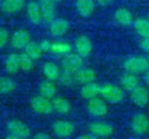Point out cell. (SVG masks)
Returning a JSON list of instances; mask_svg holds the SVG:
<instances>
[{
	"label": "cell",
	"instance_id": "1",
	"mask_svg": "<svg viewBox=\"0 0 149 139\" xmlns=\"http://www.w3.org/2000/svg\"><path fill=\"white\" fill-rule=\"evenodd\" d=\"M6 127L9 133V135L6 137L7 138H29L31 135V131L30 127L25 123L18 119L9 121Z\"/></svg>",
	"mask_w": 149,
	"mask_h": 139
},
{
	"label": "cell",
	"instance_id": "2",
	"mask_svg": "<svg viewBox=\"0 0 149 139\" xmlns=\"http://www.w3.org/2000/svg\"><path fill=\"white\" fill-rule=\"evenodd\" d=\"M100 96L110 104H119L124 98V91L117 85L105 84L100 86Z\"/></svg>",
	"mask_w": 149,
	"mask_h": 139
},
{
	"label": "cell",
	"instance_id": "3",
	"mask_svg": "<svg viewBox=\"0 0 149 139\" xmlns=\"http://www.w3.org/2000/svg\"><path fill=\"white\" fill-rule=\"evenodd\" d=\"M124 68L127 72L134 74H142L148 71L149 63L148 58L143 57H131L124 62Z\"/></svg>",
	"mask_w": 149,
	"mask_h": 139
},
{
	"label": "cell",
	"instance_id": "4",
	"mask_svg": "<svg viewBox=\"0 0 149 139\" xmlns=\"http://www.w3.org/2000/svg\"><path fill=\"white\" fill-rule=\"evenodd\" d=\"M61 66L64 71L74 74L83 66V57L77 54L68 53L61 60Z\"/></svg>",
	"mask_w": 149,
	"mask_h": 139
},
{
	"label": "cell",
	"instance_id": "5",
	"mask_svg": "<svg viewBox=\"0 0 149 139\" xmlns=\"http://www.w3.org/2000/svg\"><path fill=\"white\" fill-rule=\"evenodd\" d=\"M30 104L31 109L36 113L40 115H49L53 111L52 103L50 99L42 97L41 95L33 97L31 99Z\"/></svg>",
	"mask_w": 149,
	"mask_h": 139
},
{
	"label": "cell",
	"instance_id": "6",
	"mask_svg": "<svg viewBox=\"0 0 149 139\" xmlns=\"http://www.w3.org/2000/svg\"><path fill=\"white\" fill-rule=\"evenodd\" d=\"M31 41L30 32L24 29H19L13 32L10 37V43L11 46L17 50L24 49V47Z\"/></svg>",
	"mask_w": 149,
	"mask_h": 139
},
{
	"label": "cell",
	"instance_id": "7",
	"mask_svg": "<svg viewBox=\"0 0 149 139\" xmlns=\"http://www.w3.org/2000/svg\"><path fill=\"white\" fill-rule=\"evenodd\" d=\"M89 131L95 138H109L113 133V128L110 124L100 121L91 123Z\"/></svg>",
	"mask_w": 149,
	"mask_h": 139
},
{
	"label": "cell",
	"instance_id": "8",
	"mask_svg": "<svg viewBox=\"0 0 149 139\" xmlns=\"http://www.w3.org/2000/svg\"><path fill=\"white\" fill-rule=\"evenodd\" d=\"M131 129L137 135H143L149 130V118L144 113H137L131 121Z\"/></svg>",
	"mask_w": 149,
	"mask_h": 139
},
{
	"label": "cell",
	"instance_id": "9",
	"mask_svg": "<svg viewBox=\"0 0 149 139\" xmlns=\"http://www.w3.org/2000/svg\"><path fill=\"white\" fill-rule=\"evenodd\" d=\"M52 132L58 138H68L74 132V125L70 121L58 120L52 124Z\"/></svg>",
	"mask_w": 149,
	"mask_h": 139
},
{
	"label": "cell",
	"instance_id": "10",
	"mask_svg": "<svg viewBox=\"0 0 149 139\" xmlns=\"http://www.w3.org/2000/svg\"><path fill=\"white\" fill-rule=\"evenodd\" d=\"M107 105L101 98H94L88 100L87 111L93 117H103L107 113Z\"/></svg>",
	"mask_w": 149,
	"mask_h": 139
},
{
	"label": "cell",
	"instance_id": "11",
	"mask_svg": "<svg viewBox=\"0 0 149 139\" xmlns=\"http://www.w3.org/2000/svg\"><path fill=\"white\" fill-rule=\"evenodd\" d=\"M38 2L42 11L43 20L50 23L56 18V3L53 0H38Z\"/></svg>",
	"mask_w": 149,
	"mask_h": 139
},
{
	"label": "cell",
	"instance_id": "12",
	"mask_svg": "<svg viewBox=\"0 0 149 139\" xmlns=\"http://www.w3.org/2000/svg\"><path fill=\"white\" fill-rule=\"evenodd\" d=\"M130 92H131L130 94L131 100L137 106L143 107L148 104L149 92L146 87L139 85Z\"/></svg>",
	"mask_w": 149,
	"mask_h": 139
},
{
	"label": "cell",
	"instance_id": "13",
	"mask_svg": "<svg viewBox=\"0 0 149 139\" xmlns=\"http://www.w3.org/2000/svg\"><path fill=\"white\" fill-rule=\"evenodd\" d=\"M25 7H26V15L30 22L36 25L39 24L43 20V15L38 2L30 1Z\"/></svg>",
	"mask_w": 149,
	"mask_h": 139
},
{
	"label": "cell",
	"instance_id": "14",
	"mask_svg": "<svg viewBox=\"0 0 149 139\" xmlns=\"http://www.w3.org/2000/svg\"><path fill=\"white\" fill-rule=\"evenodd\" d=\"M70 29V24L67 20L64 18H54L50 22V32L53 37H62L67 33Z\"/></svg>",
	"mask_w": 149,
	"mask_h": 139
},
{
	"label": "cell",
	"instance_id": "15",
	"mask_svg": "<svg viewBox=\"0 0 149 139\" xmlns=\"http://www.w3.org/2000/svg\"><path fill=\"white\" fill-rule=\"evenodd\" d=\"M26 6V0H2L1 10L9 15L16 14Z\"/></svg>",
	"mask_w": 149,
	"mask_h": 139
},
{
	"label": "cell",
	"instance_id": "16",
	"mask_svg": "<svg viewBox=\"0 0 149 139\" xmlns=\"http://www.w3.org/2000/svg\"><path fill=\"white\" fill-rule=\"evenodd\" d=\"M75 49L77 53L83 58L88 57L93 50V44L86 36H80L75 41Z\"/></svg>",
	"mask_w": 149,
	"mask_h": 139
},
{
	"label": "cell",
	"instance_id": "17",
	"mask_svg": "<svg viewBox=\"0 0 149 139\" xmlns=\"http://www.w3.org/2000/svg\"><path fill=\"white\" fill-rule=\"evenodd\" d=\"M75 83L79 84H86L93 82L96 77V73L93 70L90 68H81L74 74Z\"/></svg>",
	"mask_w": 149,
	"mask_h": 139
},
{
	"label": "cell",
	"instance_id": "18",
	"mask_svg": "<svg viewBox=\"0 0 149 139\" xmlns=\"http://www.w3.org/2000/svg\"><path fill=\"white\" fill-rule=\"evenodd\" d=\"M80 95L86 100L97 98L100 95V85L93 82L83 84L80 89Z\"/></svg>",
	"mask_w": 149,
	"mask_h": 139
},
{
	"label": "cell",
	"instance_id": "19",
	"mask_svg": "<svg viewBox=\"0 0 149 139\" xmlns=\"http://www.w3.org/2000/svg\"><path fill=\"white\" fill-rule=\"evenodd\" d=\"M75 6L77 12L82 17H90L95 9V3L93 0H77Z\"/></svg>",
	"mask_w": 149,
	"mask_h": 139
},
{
	"label": "cell",
	"instance_id": "20",
	"mask_svg": "<svg viewBox=\"0 0 149 139\" xmlns=\"http://www.w3.org/2000/svg\"><path fill=\"white\" fill-rule=\"evenodd\" d=\"M4 70L10 75H15L20 71L19 54L10 53L7 56L4 61Z\"/></svg>",
	"mask_w": 149,
	"mask_h": 139
},
{
	"label": "cell",
	"instance_id": "21",
	"mask_svg": "<svg viewBox=\"0 0 149 139\" xmlns=\"http://www.w3.org/2000/svg\"><path fill=\"white\" fill-rule=\"evenodd\" d=\"M38 92L39 95L42 97H45L48 99H52L55 98L56 92H57V87L53 81L45 79L42 81L38 86Z\"/></svg>",
	"mask_w": 149,
	"mask_h": 139
},
{
	"label": "cell",
	"instance_id": "22",
	"mask_svg": "<svg viewBox=\"0 0 149 139\" xmlns=\"http://www.w3.org/2000/svg\"><path fill=\"white\" fill-rule=\"evenodd\" d=\"M114 18L118 24L123 26H129L134 24V16L132 12L126 8H120L114 13Z\"/></svg>",
	"mask_w": 149,
	"mask_h": 139
},
{
	"label": "cell",
	"instance_id": "23",
	"mask_svg": "<svg viewBox=\"0 0 149 139\" xmlns=\"http://www.w3.org/2000/svg\"><path fill=\"white\" fill-rule=\"evenodd\" d=\"M53 111H55L57 113L60 115H66L70 113L72 110L71 103L65 98L62 97H57L53 98V100L52 101Z\"/></svg>",
	"mask_w": 149,
	"mask_h": 139
},
{
	"label": "cell",
	"instance_id": "24",
	"mask_svg": "<svg viewBox=\"0 0 149 139\" xmlns=\"http://www.w3.org/2000/svg\"><path fill=\"white\" fill-rule=\"evenodd\" d=\"M139 84L140 80L136 74L127 71V73L123 74L120 77V84L126 91H133L137 86H139Z\"/></svg>",
	"mask_w": 149,
	"mask_h": 139
},
{
	"label": "cell",
	"instance_id": "25",
	"mask_svg": "<svg viewBox=\"0 0 149 139\" xmlns=\"http://www.w3.org/2000/svg\"><path fill=\"white\" fill-rule=\"evenodd\" d=\"M43 74L45 77L46 79L51 81H57L60 75V70L58 66L52 63V62H47L43 66Z\"/></svg>",
	"mask_w": 149,
	"mask_h": 139
},
{
	"label": "cell",
	"instance_id": "26",
	"mask_svg": "<svg viewBox=\"0 0 149 139\" xmlns=\"http://www.w3.org/2000/svg\"><path fill=\"white\" fill-rule=\"evenodd\" d=\"M134 27L138 35L142 37H149V20L148 18H137L134 21Z\"/></svg>",
	"mask_w": 149,
	"mask_h": 139
},
{
	"label": "cell",
	"instance_id": "27",
	"mask_svg": "<svg viewBox=\"0 0 149 139\" xmlns=\"http://www.w3.org/2000/svg\"><path fill=\"white\" fill-rule=\"evenodd\" d=\"M17 89L16 82L8 77L0 76V95H6L13 92Z\"/></svg>",
	"mask_w": 149,
	"mask_h": 139
},
{
	"label": "cell",
	"instance_id": "28",
	"mask_svg": "<svg viewBox=\"0 0 149 139\" xmlns=\"http://www.w3.org/2000/svg\"><path fill=\"white\" fill-rule=\"evenodd\" d=\"M24 52L31 57L34 61L38 60L42 57L43 50H41L39 44L34 41H31L25 47H24Z\"/></svg>",
	"mask_w": 149,
	"mask_h": 139
},
{
	"label": "cell",
	"instance_id": "29",
	"mask_svg": "<svg viewBox=\"0 0 149 139\" xmlns=\"http://www.w3.org/2000/svg\"><path fill=\"white\" fill-rule=\"evenodd\" d=\"M72 50V45L66 42H56L52 44L51 52L57 55H66Z\"/></svg>",
	"mask_w": 149,
	"mask_h": 139
},
{
	"label": "cell",
	"instance_id": "30",
	"mask_svg": "<svg viewBox=\"0 0 149 139\" xmlns=\"http://www.w3.org/2000/svg\"><path fill=\"white\" fill-rule=\"evenodd\" d=\"M34 65V60L29 57L25 52L19 54V66L20 70L23 71H30L32 70Z\"/></svg>",
	"mask_w": 149,
	"mask_h": 139
},
{
	"label": "cell",
	"instance_id": "31",
	"mask_svg": "<svg viewBox=\"0 0 149 139\" xmlns=\"http://www.w3.org/2000/svg\"><path fill=\"white\" fill-rule=\"evenodd\" d=\"M58 80L59 81L60 84H62L63 86H65V87H70L75 83L74 75L72 73L64 71L60 73Z\"/></svg>",
	"mask_w": 149,
	"mask_h": 139
},
{
	"label": "cell",
	"instance_id": "32",
	"mask_svg": "<svg viewBox=\"0 0 149 139\" xmlns=\"http://www.w3.org/2000/svg\"><path fill=\"white\" fill-rule=\"evenodd\" d=\"M9 40H10L9 31L4 28L0 27V49L3 48L7 44Z\"/></svg>",
	"mask_w": 149,
	"mask_h": 139
},
{
	"label": "cell",
	"instance_id": "33",
	"mask_svg": "<svg viewBox=\"0 0 149 139\" xmlns=\"http://www.w3.org/2000/svg\"><path fill=\"white\" fill-rule=\"evenodd\" d=\"M38 44H39V46H40L41 50H43V52H48L51 50L52 43L48 39H42Z\"/></svg>",
	"mask_w": 149,
	"mask_h": 139
},
{
	"label": "cell",
	"instance_id": "34",
	"mask_svg": "<svg viewBox=\"0 0 149 139\" xmlns=\"http://www.w3.org/2000/svg\"><path fill=\"white\" fill-rule=\"evenodd\" d=\"M140 46L142 50L149 54V37H143V40L141 42Z\"/></svg>",
	"mask_w": 149,
	"mask_h": 139
},
{
	"label": "cell",
	"instance_id": "35",
	"mask_svg": "<svg viewBox=\"0 0 149 139\" xmlns=\"http://www.w3.org/2000/svg\"><path fill=\"white\" fill-rule=\"evenodd\" d=\"M35 139H49L51 138V136L45 132H38L34 135Z\"/></svg>",
	"mask_w": 149,
	"mask_h": 139
},
{
	"label": "cell",
	"instance_id": "36",
	"mask_svg": "<svg viewBox=\"0 0 149 139\" xmlns=\"http://www.w3.org/2000/svg\"><path fill=\"white\" fill-rule=\"evenodd\" d=\"M96 1L100 6H107L111 4L114 0H96Z\"/></svg>",
	"mask_w": 149,
	"mask_h": 139
},
{
	"label": "cell",
	"instance_id": "37",
	"mask_svg": "<svg viewBox=\"0 0 149 139\" xmlns=\"http://www.w3.org/2000/svg\"><path fill=\"white\" fill-rule=\"evenodd\" d=\"M79 138L80 139H92V138H96L91 132L87 133V134H84V135H81L79 137Z\"/></svg>",
	"mask_w": 149,
	"mask_h": 139
},
{
	"label": "cell",
	"instance_id": "38",
	"mask_svg": "<svg viewBox=\"0 0 149 139\" xmlns=\"http://www.w3.org/2000/svg\"><path fill=\"white\" fill-rule=\"evenodd\" d=\"M145 81H146V83L149 85V71H148L146 72V75H145Z\"/></svg>",
	"mask_w": 149,
	"mask_h": 139
},
{
	"label": "cell",
	"instance_id": "39",
	"mask_svg": "<svg viewBox=\"0 0 149 139\" xmlns=\"http://www.w3.org/2000/svg\"><path fill=\"white\" fill-rule=\"evenodd\" d=\"M53 1H54L55 3H59V2H61L62 0H53Z\"/></svg>",
	"mask_w": 149,
	"mask_h": 139
},
{
	"label": "cell",
	"instance_id": "40",
	"mask_svg": "<svg viewBox=\"0 0 149 139\" xmlns=\"http://www.w3.org/2000/svg\"><path fill=\"white\" fill-rule=\"evenodd\" d=\"M148 63H149V55H148Z\"/></svg>",
	"mask_w": 149,
	"mask_h": 139
},
{
	"label": "cell",
	"instance_id": "41",
	"mask_svg": "<svg viewBox=\"0 0 149 139\" xmlns=\"http://www.w3.org/2000/svg\"><path fill=\"white\" fill-rule=\"evenodd\" d=\"M147 18H148V19L149 20V14H148V17H147Z\"/></svg>",
	"mask_w": 149,
	"mask_h": 139
},
{
	"label": "cell",
	"instance_id": "42",
	"mask_svg": "<svg viewBox=\"0 0 149 139\" xmlns=\"http://www.w3.org/2000/svg\"><path fill=\"white\" fill-rule=\"evenodd\" d=\"M0 1H2V0H0Z\"/></svg>",
	"mask_w": 149,
	"mask_h": 139
},
{
	"label": "cell",
	"instance_id": "43",
	"mask_svg": "<svg viewBox=\"0 0 149 139\" xmlns=\"http://www.w3.org/2000/svg\"><path fill=\"white\" fill-rule=\"evenodd\" d=\"M148 131H149V130H148Z\"/></svg>",
	"mask_w": 149,
	"mask_h": 139
}]
</instances>
